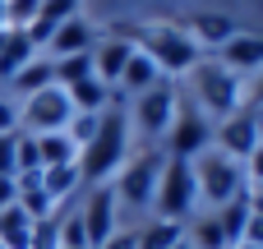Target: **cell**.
I'll return each mask as SVG.
<instances>
[{
	"label": "cell",
	"mask_w": 263,
	"mask_h": 249,
	"mask_svg": "<svg viewBox=\"0 0 263 249\" xmlns=\"http://www.w3.org/2000/svg\"><path fill=\"white\" fill-rule=\"evenodd\" d=\"M162 79V69L143 55V51H134L129 60H125V74H120V83H116V92H148L153 83Z\"/></svg>",
	"instance_id": "d6986e66"
},
{
	"label": "cell",
	"mask_w": 263,
	"mask_h": 249,
	"mask_svg": "<svg viewBox=\"0 0 263 249\" xmlns=\"http://www.w3.org/2000/svg\"><path fill=\"white\" fill-rule=\"evenodd\" d=\"M129 55H134V46H129L125 37H106V42L92 46V74H97L106 88H116L120 74H125V60H129Z\"/></svg>",
	"instance_id": "5bb4252c"
},
{
	"label": "cell",
	"mask_w": 263,
	"mask_h": 249,
	"mask_svg": "<svg viewBox=\"0 0 263 249\" xmlns=\"http://www.w3.org/2000/svg\"><path fill=\"white\" fill-rule=\"evenodd\" d=\"M199 203V185H194V166L171 157L162 166V180H157V194H153V208H157V222H185L190 208Z\"/></svg>",
	"instance_id": "5b68a950"
},
{
	"label": "cell",
	"mask_w": 263,
	"mask_h": 249,
	"mask_svg": "<svg viewBox=\"0 0 263 249\" xmlns=\"http://www.w3.org/2000/svg\"><path fill=\"white\" fill-rule=\"evenodd\" d=\"M185 32L194 37V46L203 42V46H213V51H217L222 42H231V37L240 32V23H236L231 14H194V18L185 23Z\"/></svg>",
	"instance_id": "e0dca14e"
},
{
	"label": "cell",
	"mask_w": 263,
	"mask_h": 249,
	"mask_svg": "<svg viewBox=\"0 0 263 249\" xmlns=\"http://www.w3.org/2000/svg\"><path fill=\"white\" fill-rule=\"evenodd\" d=\"M69 120H74V106H69L65 88H55V83L32 92V97H23V106H18V125H28L23 134H55Z\"/></svg>",
	"instance_id": "52a82bcc"
},
{
	"label": "cell",
	"mask_w": 263,
	"mask_h": 249,
	"mask_svg": "<svg viewBox=\"0 0 263 249\" xmlns=\"http://www.w3.org/2000/svg\"><path fill=\"white\" fill-rule=\"evenodd\" d=\"M139 236V249H176L185 240V226L180 222H148L143 231H134Z\"/></svg>",
	"instance_id": "cb8c5ba5"
},
{
	"label": "cell",
	"mask_w": 263,
	"mask_h": 249,
	"mask_svg": "<svg viewBox=\"0 0 263 249\" xmlns=\"http://www.w3.org/2000/svg\"><path fill=\"white\" fill-rule=\"evenodd\" d=\"M134 51H143L162 74H190L199 65V46L180 23H148V28H116Z\"/></svg>",
	"instance_id": "6da1fadb"
},
{
	"label": "cell",
	"mask_w": 263,
	"mask_h": 249,
	"mask_svg": "<svg viewBox=\"0 0 263 249\" xmlns=\"http://www.w3.org/2000/svg\"><path fill=\"white\" fill-rule=\"evenodd\" d=\"M240 166H245V176H250L254 185H263V143L250 152V157H245V162H240Z\"/></svg>",
	"instance_id": "836d02e7"
},
{
	"label": "cell",
	"mask_w": 263,
	"mask_h": 249,
	"mask_svg": "<svg viewBox=\"0 0 263 249\" xmlns=\"http://www.w3.org/2000/svg\"><path fill=\"white\" fill-rule=\"evenodd\" d=\"M245 222H250V194H240V199L222 203L217 226H222V236H227V249H236L240 240H245Z\"/></svg>",
	"instance_id": "603a6c76"
},
{
	"label": "cell",
	"mask_w": 263,
	"mask_h": 249,
	"mask_svg": "<svg viewBox=\"0 0 263 249\" xmlns=\"http://www.w3.org/2000/svg\"><path fill=\"white\" fill-rule=\"evenodd\" d=\"M65 97H69V106H74V116H102L106 106H111V97H116V88H106L97 74H88V79H79V83H69L65 88Z\"/></svg>",
	"instance_id": "9a60e30c"
},
{
	"label": "cell",
	"mask_w": 263,
	"mask_h": 249,
	"mask_svg": "<svg viewBox=\"0 0 263 249\" xmlns=\"http://www.w3.org/2000/svg\"><path fill=\"white\" fill-rule=\"evenodd\" d=\"M14 139L18 134H0V176H14Z\"/></svg>",
	"instance_id": "d6a6232c"
},
{
	"label": "cell",
	"mask_w": 263,
	"mask_h": 249,
	"mask_svg": "<svg viewBox=\"0 0 263 249\" xmlns=\"http://www.w3.org/2000/svg\"><path fill=\"white\" fill-rule=\"evenodd\" d=\"M176 106H180V97H176V83H171V79H157L148 92H139L134 120H139V129H143L148 139H157V134H166V129H171V120H176Z\"/></svg>",
	"instance_id": "ba28073f"
},
{
	"label": "cell",
	"mask_w": 263,
	"mask_h": 249,
	"mask_svg": "<svg viewBox=\"0 0 263 249\" xmlns=\"http://www.w3.org/2000/svg\"><path fill=\"white\" fill-rule=\"evenodd\" d=\"M37 5H42V0H5V28L28 32V23H32V14H37Z\"/></svg>",
	"instance_id": "f546056e"
},
{
	"label": "cell",
	"mask_w": 263,
	"mask_h": 249,
	"mask_svg": "<svg viewBox=\"0 0 263 249\" xmlns=\"http://www.w3.org/2000/svg\"><path fill=\"white\" fill-rule=\"evenodd\" d=\"M217 148L227 152V157H236V162H245L254 148H259V129H254V116L250 111H236V116H227L222 125H217Z\"/></svg>",
	"instance_id": "8fae6325"
},
{
	"label": "cell",
	"mask_w": 263,
	"mask_h": 249,
	"mask_svg": "<svg viewBox=\"0 0 263 249\" xmlns=\"http://www.w3.org/2000/svg\"><path fill=\"white\" fill-rule=\"evenodd\" d=\"M185 240H190V249H227V236H222L217 217H203V222H194V231H190Z\"/></svg>",
	"instance_id": "4316f807"
},
{
	"label": "cell",
	"mask_w": 263,
	"mask_h": 249,
	"mask_svg": "<svg viewBox=\"0 0 263 249\" xmlns=\"http://www.w3.org/2000/svg\"><path fill=\"white\" fill-rule=\"evenodd\" d=\"M250 102H254V106H263V74H259V83H254V92H250Z\"/></svg>",
	"instance_id": "74e56055"
},
{
	"label": "cell",
	"mask_w": 263,
	"mask_h": 249,
	"mask_svg": "<svg viewBox=\"0 0 263 249\" xmlns=\"http://www.w3.org/2000/svg\"><path fill=\"white\" fill-rule=\"evenodd\" d=\"M176 249H190V240H180V245H176Z\"/></svg>",
	"instance_id": "ab89813d"
},
{
	"label": "cell",
	"mask_w": 263,
	"mask_h": 249,
	"mask_svg": "<svg viewBox=\"0 0 263 249\" xmlns=\"http://www.w3.org/2000/svg\"><path fill=\"white\" fill-rule=\"evenodd\" d=\"M157 180H162V152L148 148L143 157H134L116 171V203L125 199V208H153Z\"/></svg>",
	"instance_id": "8992f818"
},
{
	"label": "cell",
	"mask_w": 263,
	"mask_h": 249,
	"mask_svg": "<svg viewBox=\"0 0 263 249\" xmlns=\"http://www.w3.org/2000/svg\"><path fill=\"white\" fill-rule=\"evenodd\" d=\"M259 194H263V185H259Z\"/></svg>",
	"instance_id": "60d3db41"
},
{
	"label": "cell",
	"mask_w": 263,
	"mask_h": 249,
	"mask_svg": "<svg viewBox=\"0 0 263 249\" xmlns=\"http://www.w3.org/2000/svg\"><path fill=\"white\" fill-rule=\"evenodd\" d=\"M18 171H42L37 139H32V134H23V129H18V139H14V176H18Z\"/></svg>",
	"instance_id": "83f0119b"
},
{
	"label": "cell",
	"mask_w": 263,
	"mask_h": 249,
	"mask_svg": "<svg viewBox=\"0 0 263 249\" xmlns=\"http://www.w3.org/2000/svg\"><path fill=\"white\" fill-rule=\"evenodd\" d=\"M88 74H92V51L51 60V79H55V88H69V83H79V79H88Z\"/></svg>",
	"instance_id": "484cf974"
},
{
	"label": "cell",
	"mask_w": 263,
	"mask_h": 249,
	"mask_svg": "<svg viewBox=\"0 0 263 249\" xmlns=\"http://www.w3.org/2000/svg\"><path fill=\"white\" fill-rule=\"evenodd\" d=\"M240 245H263V217L259 213H250V222H245V240Z\"/></svg>",
	"instance_id": "e575fe53"
},
{
	"label": "cell",
	"mask_w": 263,
	"mask_h": 249,
	"mask_svg": "<svg viewBox=\"0 0 263 249\" xmlns=\"http://www.w3.org/2000/svg\"><path fill=\"white\" fill-rule=\"evenodd\" d=\"M60 249H88V236H83V222H79V213L60 217Z\"/></svg>",
	"instance_id": "4dcf8cb0"
},
{
	"label": "cell",
	"mask_w": 263,
	"mask_h": 249,
	"mask_svg": "<svg viewBox=\"0 0 263 249\" xmlns=\"http://www.w3.org/2000/svg\"><path fill=\"white\" fill-rule=\"evenodd\" d=\"M166 134H171V157H180V162L213 148V125L199 116V106H176V120H171Z\"/></svg>",
	"instance_id": "9c48e42d"
},
{
	"label": "cell",
	"mask_w": 263,
	"mask_h": 249,
	"mask_svg": "<svg viewBox=\"0 0 263 249\" xmlns=\"http://www.w3.org/2000/svg\"><path fill=\"white\" fill-rule=\"evenodd\" d=\"M190 79H194V106H203L213 120H227L240 111V74H231L227 65L199 60L190 69Z\"/></svg>",
	"instance_id": "277c9868"
},
{
	"label": "cell",
	"mask_w": 263,
	"mask_h": 249,
	"mask_svg": "<svg viewBox=\"0 0 263 249\" xmlns=\"http://www.w3.org/2000/svg\"><path fill=\"white\" fill-rule=\"evenodd\" d=\"M125 148H129V129H125V106H120V92H116L111 106H106L102 120H97L92 143L79 152V176H83V185H102L106 176H116V171L125 166Z\"/></svg>",
	"instance_id": "7a4b0ae2"
},
{
	"label": "cell",
	"mask_w": 263,
	"mask_h": 249,
	"mask_svg": "<svg viewBox=\"0 0 263 249\" xmlns=\"http://www.w3.org/2000/svg\"><path fill=\"white\" fill-rule=\"evenodd\" d=\"M79 222H83L88 249H102L111 236H116V189L92 185V194H88L83 208H79Z\"/></svg>",
	"instance_id": "30bf717a"
},
{
	"label": "cell",
	"mask_w": 263,
	"mask_h": 249,
	"mask_svg": "<svg viewBox=\"0 0 263 249\" xmlns=\"http://www.w3.org/2000/svg\"><path fill=\"white\" fill-rule=\"evenodd\" d=\"M14 199H18V189H14V176H0V213H5V208H14Z\"/></svg>",
	"instance_id": "8d00e7d4"
},
{
	"label": "cell",
	"mask_w": 263,
	"mask_h": 249,
	"mask_svg": "<svg viewBox=\"0 0 263 249\" xmlns=\"http://www.w3.org/2000/svg\"><path fill=\"white\" fill-rule=\"evenodd\" d=\"M250 116H254V129H259V143H263V106H254Z\"/></svg>",
	"instance_id": "f35d334b"
},
{
	"label": "cell",
	"mask_w": 263,
	"mask_h": 249,
	"mask_svg": "<svg viewBox=\"0 0 263 249\" xmlns=\"http://www.w3.org/2000/svg\"><path fill=\"white\" fill-rule=\"evenodd\" d=\"M28 249H60V217L55 213L42 217V222H32V245Z\"/></svg>",
	"instance_id": "f1b7e54d"
},
{
	"label": "cell",
	"mask_w": 263,
	"mask_h": 249,
	"mask_svg": "<svg viewBox=\"0 0 263 249\" xmlns=\"http://www.w3.org/2000/svg\"><path fill=\"white\" fill-rule=\"evenodd\" d=\"M9 83H14V97H32V92L51 88V83H55V79H51V60H32V65H23Z\"/></svg>",
	"instance_id": "d4e9b609"
},
{
	"label": "cell",
	"mask_w": 263,
	"mask_h": 249,
	"mask_svg": "<svg viewBox=\"0 0 263 249\" xmlns=\"http://www.w3.org/2000/svg\"><path fill=\"white\" fill-rule=\"evenodd\" d=\"M102 249H139V236H134V231H116Z\"/></svg>",
	"instance_id": "d590c367"
},
{
	"label": "cell",
	"mask_w": 263,
	"mask_h": 249,
	"mask_svg": "<svg viewBox=\"0 0 263 249\" xmlns=\"http://www.w3.org/2000/svg\"><path fill=\"white\" fill-rule=\"evenodd\" d=\"M37 60V46L28 42V32H18V28H5L0 32V83H9L23 65H32Z\"/></svg>",
	"instance_id": "2e32d148"
},
{
	"label": "cell",
	"mask_w": 263,
	"mask_h": 249,
	"mask_svg": "<svg viewBox=\"0 0 263 249\" xmlns=\"http://www.w3.org/2000/svg\"><path fill=\"white\" fill-rule=\"evenodd\" d=\"M46 46H51V60H65V55H83V51H92V46H97V37H92L88 18H83V14H74V18H69L51 42H46Z\"/></svg>",
	"instance_id": "ac0fdd59"
},
{
	"label": "cell",
	"mask_w": 263,
	"mask_h": 249,
	"mask_svg": "<svg viewBox=\"0 0 263 249\" xmlns=\"http://www.w3.org/2000/svg\"><path fill=\"white\" fill-rule=\"evenodd\" d=\"M32 245V217L14 203L0 213V249H28Z\"/></svg>",
	"instance_id": "44dd1931"
},
{
	"label": "cell",
	"mask_w": 263,
	"mask_h": 249,
	"mask_svg": "<svg viewBox=\"0 0 263 249\" xmlns=\"http://www.w3.org/2000/svg\"><path fill=\"white\" fill-rule=\"evenodd\" d=\"M217 65H227L231 74H245V69H259L263 65V32H236L231 42L217 46Z\"/></svg>",
	"instance_id": "7c38bea8"
},
{
	"label": "cell",
	"mask_w": 263,
	"mask_h": 249,
	"mask_svg": "<svg viewBox=\"0 0 263 249\" xmlns=\"http://www.w3.org/2000/svg\"><path fill=\"white\" fill-rule=\"evenodd\" d=\"M42 189H46V199H51V203L74 199V189H83L79 162H74V166H46V171H42Z\"/></svg>",
	"instance_id": "7402d4cb"
},
{
	"label": "cell",
	"mask_w": 263,
	"mask_h": 249,
	"mask_svg": "<svg viewBox=\"0 0 263 249\" xmlns=\"http://www.w3.org/2000/svg\"><path fill=\"white\" fill-rule=\"evenodd\" d=\"M194 185H199V199H208V203H231V199H240L245 194V166L236 162V157H227L222 148H203L194 162Z\"/></svg>",
	"instance_id": "3957f363"
},
{
	"label": "cell",
	"mask_w": 263,
	"mask_h": 249,
	"mask_svg": "<svg viewBox=\"0 0 263 249\" xmlns=\"http://www.w3.org/2000/svg\"><path fill=\"white\" fill-rule=\"evenodd\" d=\"M74 14H79V0H42L37 14H32V23H28V42L32 46H46Z\"/></svg>",
	"instance_id": "4fadbf2b"
},
{
	"label": "cell",
	"mask_w": 263,
	"mask_h": 249,
	"mask_svg": "<svg viewBox=\"0 0 263 249\" xmlns=\"http://www.w3.org/2000/svg\"><path fill=\"white\" fill-rule=\"evenodd\" d=\"M0 134H18V102L0 92Z\"/></svg>",
	"instance_id": "1f68e13d"
},
{
	"label": "cell",
	"mask_w": 263,
	"mask_h": 249,
	"mask_svg": "<svg viewBox=\"0 0 263 249\" xmlns=\"http://www.w3.org/2000/svg\"><path fill=\"white\" fill-rule=\"evenodd\" d=\"M32 139H37L42 171H46V166H74V162H79V148L69 143V134H65V129H55V134H32Z\"/></svg>",
	"instance_id": "ffe728a7"
}]
</instances>
